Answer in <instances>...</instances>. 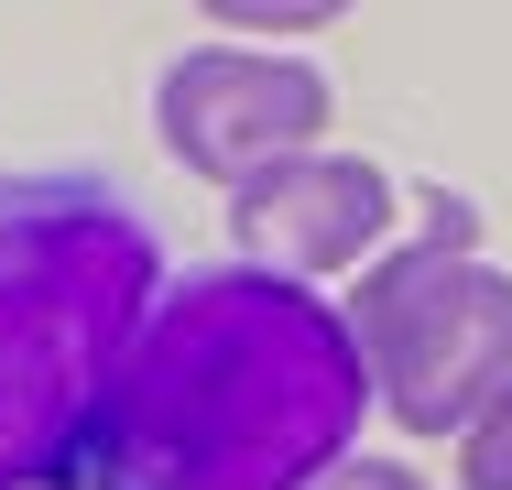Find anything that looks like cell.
<instances>
[{"label": "cell", "mask_w": 512, "mask_h": 490, "mask_svg": "<svg viewBox=\"0 0 512 490\" xmlns=\"http://www.w3.org/2000/svg\"><path fill=\"white\" fill-rule=\"evenodd\" d=\"M44 490H109V480H99V469H66V480H44Z\"/></svg>", "instance_id": "9c48e42d"}, {"label": "cell", "mask_w": 512, "mask_h": 490, "mask_svg": "<svg viewBox=\"0 0 512 490\" xmlns=\"http://www.w3.org/2000/svg\"><path fill=\"white\" fill-rule=\"evenodd\" d=\"M349 338H360V371L393 403V425L469 436V414L512 382V273L447 251V240H414V251L360 273Z\"/></svg>", "instance_id": "3957f363"}, {"label": "cell", "mask_w": 512, "mask_h": 490, "mask_svg": "<svg viewBox=\"0 0 512 490\" xmlns=\"http://www.w3.org/2000/svg\"><path fill=\"white\" fill-rule=\"evenodd\" d=\"M371 414L360 338L327 294L262 262L175 273L131 338L88 469L109 490H316Z\"/></svg>", "instance_id": "6da1fadb"}, {"label": "cell", "mask_w": 512, "mask_h": 490, "mask_svg": "<svg viewBox=\"0 0 512 490\" xmlns=\"http://www.w3.org/2000/svg\"><path fill=\"white\" fill-rule=\"evenodd\" d=\"M327 131V77L306 55H240V44H207L164 77V142L175 164L207 186H262L273 164L316 153Z\"/></svg>", "instance_id": "277c9868"}, {"label": "cell", "mask_w": 512, "mask_h": 490, "mask_svg": "<svg viewBox=\"0 0 512 490\" xmlns=\"http://www.w3.org/2000/svg\"><path fill=\"white\" fill-rule=\"evenodd\" d=\"M458 480H469V490H512V382L469 414V436H458Z\"/></svg>", "instance_id": "8992f818"}, {"label": "cell", "mask_w": 512, "mask_h": 490, "mask_svg": "<svg viewBox=\"0 0 512 490\" xmlns=\"http://www.w3.org/2000/svg\"><path fill=\"white\" fill-rule=\"evenodd\" d=\"M240 251L262 262V273H338L349 251H371L382 229H393V175L382 164H360V153H295V164H273L262 186H240Z\"/></svg>", "instance_id": "5b68a950"}, {"label": "cell", "mask_w": 512, "mask_h": 490, "mask_svg": "<svg viewBox=\"0 0 512 490\" xmlns=\"http://www.w3.org/2000/svg\"><path fill=\"white\" fill-rule=\"evenodd\" d=\"M164 305V251L99 175H0V490L88 469L131 338Z\"/></svg>", "instance_id": "7a4b0ae2"}, {"label": "cell", "mask_w": 512, "mask_h": 490, "mask_svg": "<svg viewBox=\"0 0 512 490\" xmlns=\"http://www.w3.org/2000/svg\"><path fill=\"white\" fill-rule=\"evenodd\" d=\"M316 490H425V480H414V469H382V458H338Z\"/></svg>", "instance_id": "ba28073f"}, {"label": "cell", "mask_w": 512, "mask_h": 490, "mask_svg": "<svg viewBox=\"0 0 512 490\" xmlns=\"http://www.w3.org/2000/svg\"><path fill=\"white\" fill-rule=\"evenodd\" d=\"M425 240L469 251V240H480V207H469V196H425Z\"/></svg>", "instance_id": "52a82bcc"}]
</instances>
